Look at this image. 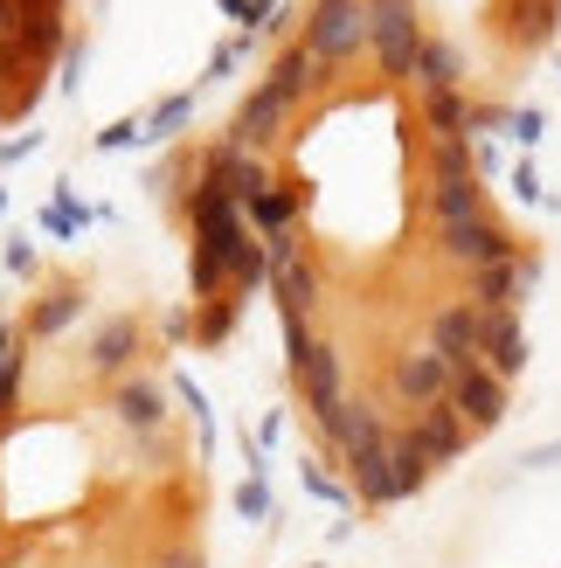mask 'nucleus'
Listing matches in <instances>:
<instances>
[{"label":"nucleus","instance_id":"f257e3e1","mask_svg":"<svg viewBox=\"0 0 561 568\" xmlns=\"http://www.w3.org/2000/svg\"><path fill=\"white\" fill-rule=\"evenodd\" d=\"M243 243H249L243 209L230 202V187H222L215 174H202V187H194V264H187L194 298H215L222 284L236 277V250Z\"/></svg>","mask_w":561,"mask_h":568},{"label":"nucleus","instance_id":"f03ea898","mask_svg":"<svg viewBox=\"0 0 561 568\" xmlns=\"http://www.w3.org/2000/svg\"><path fill=\"white\" fill-rule=\"evenodd\" d=\"M424 42H430V36H424V21H416V0H368V49H375L381 77L409 83Z\"/></svg>","mask_w":561,"mask_h":568},{"label":"nucleus","instance_id":"7ed1b4c3","mask_svg":"<svg viewBox=\"0 0 561 568\" xmlns=\"http://www.w3.org/2000/svg\"><path fill=\"white\" fill-rule=\"evenodd\" d=\"M368 42V0H313V21H305V49L319 63H347Z\"/></svg>","mask_w":561,"mask_h":568},{"label":"nucleus","instance_id":"20e7f679","mask_svg":"<svg viewBox=\"0 0 561 568\" xmlns=\"http://www.w3.org/2000/svg\"><path fill=\"white\" fill-rule=\"evenodd\" d=\"M437 250H443L451 264H465V271H486V264L520 257V243L499 230V222H486V215H471V222H443V230H437Z\"/></svg>","mask_w":561,"mask_h":568},{"label":"nucleus","instance_id":"39448f33","mask_svg":"<svg viewBox=\"0 0 561 568\" xmlns=\"http://www.w3.org/2000/svg\"><path fill=\"white\" fill-rule=\"evenodd\" d=\"M430 347L451 361L458 375H465V367H486V312L471 305V298L465 305H443L437 320H430Z\"/></svg>","mask_w":561,"mask_h":568},{"label":"nucleus","instance_id":"423d86ee","mask_svg":"<svg viewBox=\"0 0 561 568\" xmlns=\"http://www.w3.org/2000/svg\"><path fill=\"white\" fill-rule=\"evenodd\" d=\"M388 382H396V395H402L409 409H437V403H451V382H458V367L443 361L437 347H424V354H402Z\"/></svg>","mask_w":561,"mask_h":568},{"label":"nucleus","instance_id":"0eeeda50","mask_svg":"<svg viewBox=\"0 0 561 568\" xmlns=\"http://www.w3.org/2000/svg\"><path fill=\"white\" fill-rule=\"evenodd\" d=\"M451 409L471 423V437H486L507 423V382L492 375V367H465V375L451 382Z\"/></svg>","mask_w":561,"mask_h":568},{"label":"nucleus","instance_id":"6e6552de","mask_svg":"<svg viewBox=\"0 0 561 568\" xmlns=\"http://www.w3.org/2000/svg\"><path fill=\"white\" fill-rule=\"evenodd\" d=\"M541 284V264L534 257H507V264H486L471 271V305L479 312H520V298Z\"/></svg>","mask_w":561,"mask_h":568},{"label":"nucleus","instance_id":"1a4fd4ad","mask_svg":"<svg viewBox=\"0 0 561 568\" xmlns=\"http://www.w3.org/2000/svg\"><path fill=\"white\" fill-rule=\"evenodd\" d=\"M402 437L424 450L430 465H458V458H465V444H471V423H465L451 403H437V409H416V423H409Z\"/></svg>","mask_w":561,"mask_h":568},{"label":"nucleus","instance_id":"9d476101","mask_svg":"<svg viewBox=\"0 0 561 568\" xmlns=\"http://www.w3.org/2000/svg\"><path fill=\"white\" fill-rule=\"evenodd\" d=\"M319 430H326V444L340 450V458H354V450H381V444H396V437H388V423H381V409H375V403H354V395H347V403L319 423Z\"/></svg>","mask_w":561,"mask_h":568},{"label":"nucleus","instance_id":"9b49d317","mask_svg":"<svg viewBox=\"0 0 561 568\" xmlns=\"http://www.w3.org/2000/svg\"><path fill=\"white\" fill-rule=\"evenodd\" d=\"M208 174H215L222 187H230V202H236L243 215H249V209H257L264 194H271L264 160H257V153H243V146H222V153H208Z\"/></svg>","mask_w":561,"mask_h":568},{"label":"nucleus","instance_id":"f8f14e48","mask_svg":"<svg viewBox=\"0 0 561 568\" xmlns=\"http://www.w3.org/2000/svg\"><path fill=\"white\" fill-rule=\"evenodd\" d=\"M292 367H298V388H305V409H313L319 423H326L333 409H340V403H347V395H340V354H333V347H326V339H319V347H313V354H298Z\"/></svg>","mask_w":561,"mask_h":568},{"label":"nucleus","instance_id":"ddd939ff","mask_svg":"<svg viewBox=\"0 0 561 568\" xmlns=\"http://www.w3.org/2000/svg\"><path fill=\"white\" fill-rule=\"evenodd\" d=\"M285 111H292V104L277 98V91H264V83H257V91L243 98V111H236V146H243V153H264L271 139L285 132Z\"/></svg>","mask_w":561,"mask_h":568},{"label":"nucleus","instance_id":"4468645a","mask_svg":"<svg viewBox=\"0 0 561 568\" xmlns=\"http://www.w3.org/2000/svg\"><path fill=\"white\" fill-rule=\"evenodd\" d=\"M486 367L499 382L527 375V326H520V312H486Z\"/></svg>","mask_w":561,"mask_h":568},{"label":"nucleus","instance_id":"2eb2a0df","mask_svg":"<svg viewBox=\"0 0 561 568\" xmlns=\"http://www.w3.org/2000/svg\"><path fill=\"white\" fill-rule=\"evenodd\" d=\"M347 478H354V493L368 499V506H402V493H396V450H354L347 458Z\"/></svg>","mask_w":561,"mask_h":568},{"label":"nucleus","instance_id":"dca6fc26","mask_svg":"<svg viewBox=\"0 0 561 568\" xmlns=\"http://www.w3.org/2000/svg\"><path fill=\"white\" fill-rule=\"evenodd\" d=\"M326 70H333V63H319V55L298 42V49H285V55H277V70L264 77V91H277L285 104H298L305 91H319V83H326Z\"/></svg>","mask_w":561,"mask_h":568},{"label":"nucleus","instance_id":"f3484780","mask_svg":"<svg viewBox=\"0 0 561 568\" xmlns=\"http://www.w3.org/2000/svg\"><path fill=\"white\" fill-rule=\"evenodd\" d=\"M111 409H119V423H125V430L153 437L160 423H166V395H160L153 382H119V395H111Z\"/></svg>","mask_w":561,"mask_h":568},{"label":"nucleus","instance_id":"a211bd4d","mask_svg":"<svg viewBox=\"0 0 561 568\" xmlns=\"http://www.w3.org/2000/svg\"><path fill=\"white\" fill-rule=\"evenodd\" d=\"M424 132L430 139H471V104H465V91H430L424 98Z\"/></svg>","mask_w":561,"mask_h":568},{"label":"nucleus","instance_id":"6ab92c4d","mask_svg":"<svg viewBox=\"0 0 561 568\" xmlns=\"http://www.w3.org/2000/svg\"><path fill=\"white\" fill-rule=\"evenodd\" d=\"M409 83H416V98H430V91H458V49L430 36L424 55H416V77H409Z\"/></svg>","mask_w":561,"mask_h":568},{"label":"nucleus","instance_id":"aec40b11","mask_svg":"<svg viewBox=\"0 0 561 568\" xmlns=\"http://www.w3.org/2000/svg\"><path fill=\"white\" fill-rule=\"evenodd\" d=\"M443 181H479V146L471 139H430V187Z\"/></svg>","mask_w":561,"mask_h":568},{"label":"nucleus","instance_id":"412c9836","mask_svg":"<svg viewBox=\"0 0 561 568\" xmlns=\"http://www.w3.org/2000/svg\"><path fill=\"white\" fill-rule=\"evenodd\" d=\"M430 215H437V230H443V222H471V215H486L479 181H443V187H430Z\"/></svg>","mask_w":561,"mask_h":568},{"label":"nucleus","instance_id":"4be33fe9","mask_svg":"<svg viewBox=\"0 0 561 568\" xmlns=\"http://www.w3.org/2000/svg\"><path fill=\"white\" fill-rule=\"evenodd\" d=\"M513 8V36H520V49H548L554 42V0H507Z\"/></svg>","mask_w":561,"mask_h":568},{"label":"nucleus","instance_id":"5701e85b","mask_svg":"<svg viewBox=\"0 0 561 568\" xmlns=\"http://www.w3.org/2000/svg\"><path fill=\"white\" fill-rule=\"evenodd\" d=\"M298 202H305V187H285V181H271V194L257 209H249V222H257L264 236H285V222L298 215Z\"/></svg>","mask_w":561,"mask_h":568},{"label":"nucleus","instance_id":"b1692460","mask_svg":"<svg viewBox=\"0 0 561 568\" xmlns=\"http://www.w3.org/2000/svg\"><path fill=\"white\" fill-rule=\"evenodd\" d=\"M76 312H83V298H76L70 284H63V292H49L35 312H28V333H35V339H55V333H63V326L76 320Z\"/></svg>","mask_w":561,"mask_h":568},{"label":"nucleus","instance_id":"393cba45","mask_svg":"<svg viewBox=\"0 0 561 568\" xmlns=\"http://www.w3.org/2000/svg\"><path fill=\"white\" fill-rule=\"evenodd\" d=\"M388 450H396V493H402V499H416V493L430 486V471H437V465H430V458H424V450H416L409 437H396Z\"/></svg>","mask_w":561,"mask_h":568},{"label":"nucleus","instance_id":"a878e982","mask_svg":"<svg viewBox=\"0 0 561 568\" xmlns=\"http://www.w3.org/2000/svg\"><path fill=\"white\" fill-rule=\"evenodd\" d=\"M132 347H139V326H132V320H111V326L98 333V347H91V367H104V375H111V367H125Z\"/></svg>","mask_w":561,"mask_h":568},{"label":"nucleus","instance_id":"bb28decb","mask_svg":"<svg viewBox=\"0 0 561 568\" xmlns=\"http://www.w3.org/2000/svg\"><path fill=\"white\" fill-rule=\"evenodd\" d=\"M14 388H21V339L0 333V416L14 409Z\"/></svg>","mask_w":561,"mask_h":568},{"label":"nucleus","instance_id":"cd10ccee","mask_svg":"<svg viewBox=\"0 0 561 568\" xmlns=\"http://www.w3.org/2000/svg\"><path fill=\"white\" fill-rule=\"evenodd\" d=\"M187 119H194V91H174V98H166L153 119H146V132H153V139H166V132H181Z\"/></svg>","mask_w":561,"mask_h":568},{"label":"nucleus","instance_id":"c85d7f7f","mask_svg":"<svg viewBox=\"0 0 561 568\" xmlns=\"http://www.w3.org/2000/svg\"><path fill=\"white\" fill-rule=\"evenodd\" d=\"M249 298H222V305H208V320H202V339L215 347V339H230V326H236V312H243Z\"/></svg>","mask_w":561,"mask_h":568},{"label":"nucleus","instance_id":"c756f323","mask_svg":"<svg viewBox=\"0 0 561 568\" xmlns=\"http://www.w3.org/2000/svg\"><path fill=\"white\" fill-rule=\"evenodd\" d=\"M298 471H305V493H313V499H326V506H347V486H333V478H326L313 458H305Z\"/></svg>","mask_w":561,"mask_h":568},{"label":"nucleus","instance_id":"7c9ffc66","mask_svg":"<svg viewBox=\"0 0 561 568\" xmlns=\"http://www.w3.org/2000/svg\"><path fill=\"white\" fill-rule=\"evenodd\" d=\"M236 506H243L249 520H264V514H271V486H264V478H243V493H236Z\"/></svg>","mask_w":561,"mask_h":568},{"label":"nucleus","instance_id":"2f4dec72","mask_svg":"<svg viewBox=\"0 0 561 568\" xmlns=\"http://www.w3.org/2000/svg\"><path fill=\"white\" fill-rule=\"evenodd\" d=\"M139 139H153V132H146V119H119V125H111V132L98 139V146H111V153H119V146H139Z\"/></svg>","mask_w":561,"mask_h":568},{"label":"nucleus","instance_id":"473e14b6","mask_svg":"<svg viewBox=\"0 0 561 568\" xmlns=\"http://www.w3.org/2000/svg\"><path fill=\"white\" fill-rule=\"evenodd\" d=\"M513 139H520V146H534V139L548 132V119H541V111H513V125H507Z\"/></svg>","mask_w":561,"mask_h":568},{"label":"nucleus","instance_id":"72a5a7b5","mask_svg":"<svg viewBox=\"0 0 561 568\" xmlns=\"http://www.w3.org/2000/svg\"><path fill=\"white\" fill-rule=\"evenodd\" d=\"M243 49H249V36H236V42H222V49H215V63H208V77H230V70L243 63Z\"/></svg>","mask_w":561,"mask_h":568},{"label":"nucleus","instance_id":"f704fd0d","mask_svg":"<svg viewBox=\"0 0 561 568\" xmlns=\"http://www.w3.org/2000/svg\"><path fill=\"white\" fill-rule=\"evenodd\" d=\"M513 194H520V202H541V181H534V166H513Z\"/></svg>","mask_w":561,"mask_h":568},{"label":"nucleus","instance_id":"c9c22d12","mask_svg":"<svg viewBox=\"0 0 561 568\" xmlns=\"http://www.w3.org/2000/svg\"><path fill=\"white\" fill-rule=\"evenodd\" d=\"M160 568H208V561H202V555H194V548H174V555H166Z\"/></svg>","mask_w":561,"mask_h":568},{"label":"nucleus","instance_id":"e433bc0d","mask_svg":"<svg viewBox=\"0 0 561 568\" xmlns=\"http://www.w3.org/2000/svg\"><path fill=\"white\" fill-rule=\"evenodd\" d=\"M215 8H222V14H236V21H243V14H249V0H215Z\"/></svg>","mask_w":561,"mask_h":568},{"label":"nucleus","instance_id":"4c0bfd02","mask_svg":"<svg viewBox=\"0 0 561 568\" xmlns=\"http://www.w3.org/2000/svg\"><path fill=\"white\" fill-rule=\"evenodd\" d=\"M554 8H561V0H554Z\"/></svg>","mask_w":561,"mask_h":568}]
</instances>
